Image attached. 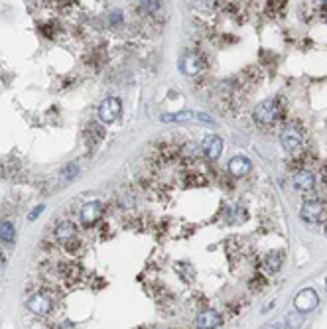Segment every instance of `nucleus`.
<instances>
[{
    "mask_svg": "<svg viewBox=\"0 0 327 329\" xmlns=\"http://www.w3.org/2000/svg\"><path fill=\"white\" fill-rule=\"evenodd\" d=\"M278 118H280V105H278L276 99H266V101L258 102L254 107V120L258 125L270 127V125L276 122Z\"/></svg>",
    "mask_w": 327,
    "mask_h": 329,
    "instance_id": "f257e3e1",
    "label": "nucleus"
},
{
    "mask_svg": "<svg viewBox=\"0 0 327 329\" xmlns=\"http://www.w3.org/2000/svg\"><path fill=\"white\" fill-rule=\"evenodd\" d=\"M323 215H325V207H323V203L315 201H305L302 205V211H300V217H302L305 223H310V225H317V223H321L323 221Z\"/></svg>",
    "mask_w": 327,
    "mask_h": 329,
    "instance_id": "f03ea898",
    "label": "nucleus"
},
{
    "mask_svg": "<svg viewBox=\"0 0 327 329\" xmlns=\"http://www.w3.org/2000/svg\"><path fill=\"white\" fill-rule=\"evenodd\" d=\"M120 111H122V102H120V99L109 97V99H105V101L101 102V107H99V118H101L103 122L111 125V122H114V120L118 118Z\"/></svg>",
    "mask_w": 327,
    "mask_h": 329,
    "instance_id": "7ed1b4c3",
    "label": "nucleus"
},
{
    "mask_svg": "<svg viewBox=\"0 0 327 329\" xmlns=\"http://www.w3.org/2000/svg\"><path fill=\"white\" fill-rule=\"evenodd\" d=\"M302 130L300 127H296V125H288V127L282 130V136H280V142H282V146L288 150V152H294V150H298L300 146H302Z\"/></svg>",
    "mask_w": 327,
    "mask_h": 329,
    "instance_id": "20e7f679",
    "label": "nucleus"
},
{
    "mask_svg": "<svg viewBox=\"0 0 327 329\" xmlns=\"http://www.w3.org/2000/svg\"><path fill=\"white\" fill-rule=\"evenodd\" d=\"M294 304H296V310H298L300 314L312 312V310H315V307H317V304H319L317 292L312 290V288H305V290H302L300 294H298V296H296Z\"/></svg>",
    "mask_w": 327,
    "mask_h": 329,
    "instance_id": "39448f33",
    "label": "nucleus"
},
{
    "mask_svg": "<svg viewBox=\"0 0 327 329\" xmlns=\"http://www.w3.org/2000/svg\"><path fill=\"white\" fill-rule=\"evenodd\" d=\"M28 310L36 316H48L51 312V302L46 294H34L28 300Z\"/></svg>",
    "mask_w": 327,
    "mask_h": 329,
    "instance_id": "423d86ee",
    "label": "nucleus"
},
{
    "mask_svg": "<svg viewBox=\"0 0 327 329\" xmlns=\"http://www.w3.org/2000/svg\"><path fill=\"white\" fill-rule=\"evenodd\" d=\"M103 215V205L99 201H89L81 207V221L83 225H95Z\"/></svg>",
    "mask_w": 327,
    "mask_h": 329,
    "instance_id": "0eeeda50",
    "label": "nucleus"
},
{
    "mask_svg": "<svg viewBox=\"0 0 327 329\" xmlns=\"http://www.w3.org/2000/svg\"><path fill=\"white\" fill-rule=\"evenodd\" d=\"M203 154L209 158V160H217L221 152H223V140L219 138L217 134H209V136H205L203 138Z\"/></svg>",
    "mask_w": 327,
    "mask_h": 329,
    "instance_id": "6e6552de",
    "label": "nucleus"
},
{
    "mask_svg": "<svg viewBox=\"0 0 327 329\" xmlns=\"http://www.w3.org/2000/svg\"><path fill=\"white\" fill-rule=\"evenodd\" d=\"M251 168H252V164L247 156H235V158L229 162V172H231L235 177L247 176V174L251 172Z\"/></svg>",
    "mask_w": 327,
    "mask_h": 329,
    "instance_id": "1a4fd4ad",
    "label": "nucleus"
},
{
    "mask_svg": "<svg viewBox=\"0 0 327 329\" xmlns=\"http://www.w3.org/2000/svg\"><path fill=\"white\" fill-rule=\"evenodd\" d=\"M179 67H181V71L186 75H197L201 71V61H199V57L195 53H186L181 57V61H179Z\"/></svg>",
    "mask_w": 327,
    "mask_h": 329,
    "instance_id": "9d476101",
    "label": "nucleus"
},
{
    "mask_svg": "<svg viewBox=\"0 0 327 329\" xmlns=\"http://www.w3.org/2000/svg\"><path fill=\"white\" fill-rule=\"evenodd\" d=\"M75 233L77 229L71 221H62V223L57 225V229H55V239L59 242H67V244H69V242L75 239Z\"/></svg>",
    "mask_w": 327,
    "mask_h": 329,
    "instance_id": "9b49d317",
    "label": "nucleus"
},
{
    "mask_svg": "<svg viewBox=\"0 0 327 329\" xmlns=\"http://www.w3.org/2000/svg\"><path fill=\"white\" fill-rule=\"evenodd\" d=\"M217 325H221V316L213 310H207L197 317V327L199 329H215Z\"/></svg>",
    "mask_w": 327,
    "mask_h": 329,
    "instance_id": "f8f14e48",
    "label": "nucleus"
},
{
    "mask_svg": "<svg viewBox=\"0 0 327 329\" xmlns=\"http://www.w3.org/2000/svg\"><path fill=\"white\" fill-rule=\"evenodd\" d=\"M315 186V177L312 172H300V174H296V177H294V188L298 191H310L314 190Z\"/></svg>",
    "mask_w": 327,
    "mask_h": 329,
    "instance_id": "ddd939ff",
    "label": "nucleus"
},
{
    "mask_svg": "<svg viewBox=\"0 0 327 329\" xmlns=\"http://www.w3.org/2000/svg\"><path fill=\"white\" fill-rule=\"evenodd\" d=\"M282 262H284V253H270L266 256V268L270 270V272H278L280 268H282Z\"/></svg>",
    "mask_w": 327,
    "mask_h": 329,
    "instance_id": "4468645a",
    "label": "nucleus"
},
{
    "mask_svg": "<svg viewBox=\"0 0 327 329\" xmlns=\"http://www.w3.org/2000/svg\"><path fill=\"white\" fill-rule=\"evenodd\" d=\"M14 239H16V229H14L12 223L4 221V223L0 225V241H4V242H8V244H12Z\"/></svg>",
    "mask_w": 327,
    "mask_h": 329,
    "instance_id": "2eb2a0df",
    "label": "nucleus"
},
{
    "mask_svg": "<svg viewBox=\"0 0 327 329\" xmlns=\"http://www.w3.org/2000/svg\"><path fill=\"white\" fill-rule=\"evenodd\" d=\"M195 114L189 111H181V113H172V114H162V122H186L191 120Z\"/></svg>",
    "mask_w": 327,
    "mask_h": 329,
    "instance_id": "dca6fc26",
    "label": "nucleus"
},
{
    "mask_svg": "<svg viewBox=\"0 0 327 329\" xmlns=\"http://www.w3.org/2000/svg\"><path fill=\"white\" fill-rule=\"evenodd\" d=\"M286 323H288V329L302 327V323H303L302 314H300V312H290L288 316H286Z\"/></svg>",
    "mask_w": 327,
    "mask_h": 329,
    "instance_id": "f3484780",
    "label": "nucleus"
},
{
    "mask_svg": "<svg viewBox=\"0 0 327 329\" xmlns=\"http://www.w3.org/2000/svg\"><path fill=\"white\" fill-rule=\"evenodd\" d=\"M77 174H79V166L71 164V166H65V168H63L62 177H65V179H73Z\"/></svg>",
    "mask_w": 327,
    "mask_h": 329,
    "instance_id": "a211bd4d",
    "label": "nucleus"
},
{
    "mask_svg": "<svg viewBox=\"0 0 327 329\" xmlns=\"http://www.w3.org/2000/svg\"><path fill=\"white\" fill-rule=\"evenodd\" d=\"M160 6H162V2H156V0H152V2H140V8H142L144 12H156V10H160Z\"/></svg>",
    "mask_w": 327,
    "mask_h": 329,
    "instance_id": "6ab92c4d",
    "label": "nucleus"
},
{
    "mask_svg": "<svg viewBox=\"0 0 327 329\" xmlns=\"http://www.w3.org/2000/svg\"><path fill=\"white\" fill-rule=\"evenodd\" d=\"M195 118H199L201 122H205V125H215V120L211 118V116H207L205 113H197L195 114Z\"/></svg>",
    "mask_w": 327,
    "mask_h": 329,
    "instance_id": "aec40b11",
    "label": "nucleus"
},
{
    "mask_svg": "<svg viewBox=\"0 0 327 329\" xmlns=\"http://www.w3.org/2000/svg\"><path fill=\"white\" fill-rule=\"evenodd\" d=\"M120 22H122V12L120 10L111 14V24H120Z\"/></svg>",
    "mask_w": 327,
    "mask_h": 329,
    "instance_id": "412c9836",
    "label": "nucleus"
},
{
    "mask_svg": "<svg viewBox=\"0 0 327 329\" xmlns=\"http://www.w3.org/2000/svg\"><path fill=\"white\" fill-rule=\"evenodd\" d=\"M42 211H44V205H38V207H36V209H34V211L28 215V219H30V221H34V219H36V217H38Z\"/></svg>",
    "mask_w": 327,
    "mask_h": 329,
    "instance_id": "4be33fe9",
    "label": "nucleus"
},
{
    "mask_svg": "<svg viewBox=\"0 0 327 329\" xmlns=\"http://www.w3.org/2000/svg\"><path fill=\"white\" fill-rule=\"evenodd\" d=\"M62 329H75V325H73V323H69V321H65V323L62 325Z\"/></svg>",
    "mask_w": 327,
    "mask_h": 329,
    "instance_id": "5701e85b",
    "label": "nucleus"
},
{
    "mask_svg": "<svg viewBox=\"0 0 327 329\" xmlns=\"http://www.w3.org/2000/svg\"><path fill=\"white\" fill-rule=\"evenodd\" d=\"M262 329H280V325H276V323H270V325H264Z\"/></svg>",
    "mask_w": 327,
    "mask_h": 329,
    "instance_id": "b1692460",
    "label": "nucleus"
},
{
    "mask_svg": "<svg viewBox=\"0 0 327 329\" xmlns=\"http://www.w3.org/2000/svg\"><path fill=\"white\" fill-rule=\"evenodd\" d=\"M325 290H327V278H325Z\"/></svg>",
    "mask_w": 327,
    "mask_h": 329,
    "instance_id": "393cba45",
    "label": "nucleus"
},
{
    "mask_svg": "<svg viewBox=\"0 0 327 329\" xmlns=\"http://www.w3.org/2000/svg\"><path fill=\"white\" fill-rule=\"evenodd\" d=\"M325 172H327V166H325Z\"/></svg>",
    "mask_w": 327,
    "mask_h": 329,
    "instance_id": "a878e982",
    "label": "nucleus"
}]
</instances>
